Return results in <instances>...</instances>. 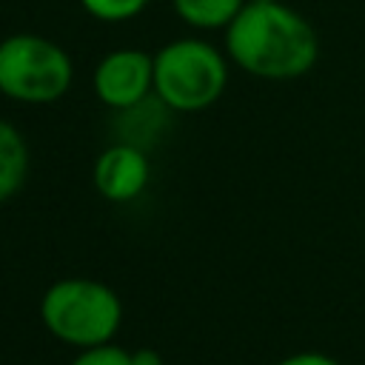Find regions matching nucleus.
<instances>
[{
	"label": "nucleus",
	"instance_id": "obj_11",
	"mask_svg": "<svg viewBox=\"0 0 365 365\" xmlns=\"http://www.w3.org/2000/svg\"><path fill=\"white\" fill-rule=\"evenodd\" d=\"M277 365H342V362L334 359V356L325 354V351H297V354L282 356Z\"/></svg>",
	"mask_w": 365,
	"mask_h": 365
},
{
	"label": "nucleus",
	"instance_id": "obj_8",
	"mask_svg": "<svg viewBox=\"0 0 365 365\" xmlns=\"http://www.w3.org/2000/svg\"><path fill=\"white\" fill-rule=\"evenodd\" d=\"M171 6L174 14L197 31H225L228 23L245 6V0H171Z\"/></svg>",
	"mask_w": 365,
	"mask_h": 365
},
{
	"label": "nucleus",
	"instance_id": "obj_2",
	"mask_svg": "<svg viewBox=\"0 0 365 365\" xmlns=\"http://www.w3.org/2000/svg\"><path fill=\"white\" fill-rule=\"evenodd\" d=\"M43 328L68 348H94L114 342L123 325L120 294L91 277L54 279L40 297Z\"/></svg>",
	"mask_w": 365,
	"mask_h": 365
},
{
	"label": "nucleus",
	"instance_id": "obj_6",
	"mask_svg": "<svg viewBox=\"0 0 365 365\" xmlns=\"http://www.w3.org/2000/svg\"><path fill=\"white\" fill-rule=\"evenodd\" d=\"M148 180H151L148 154L143 151V145L128 140H117L106 145L91 165L94 191L114 205H125L137 200L148 188Z\"/></svg>",
	"mask_w": 365,
	"mask_h": 365
},
{
	"label": "nucleus",
	"instance_id": "obj_3",
	"mask_svg": "<svg viewBox=\"0 0 365 365\" xmlns=\"http://www.w3.org/2000/svg\"><path fill=\"white\" fill-rule=\"evenodd\" d=\"M228 86V54L202 37H177L154 51V97L177 114L214 106Z\"/></svg>",
	"mask_w": 365,
	"mask_h": 365
},
{
	"label": "nucleus",
	"instance_id": "obj_7",
	"mask_svg": "<svg viewBox=\"0 0 365 365\" xmlns=\"http://www.w3.org/2000/svg\"><path fill=\"white\" fill-rule=\"evenodd\" d=\"M29 177V143L17 125L0 120V205L17 197Z\"/></svg>",
	"mask_w": 365,
	"mask_h": 365
},
{
	"label": "nucleus",
	"instance_id": "obj_5",
	"mask_svg": "<svg viewBox=\"0 0 365 365\" xmlns=\"http://www.w3.org/2000/svg\"><path fill=\"white\" fill-rule=\"evenodd\" d=\"M94 97L111 111H131L154 94V54L123 46L103 54L91 71Z\"/></svg>",
	"mask_w": 365,
	"mask_h": 365
},
{
	"label": "nucleus",
	"instance_id": "obj_13",
	"mask_svg": "<svg viewBox=\"0 0 365 365\" xmlns=\"http://www.w3.org/2000/svg\"><path fill=\"white\" fill-rule=\"evenodd\" d=\"M245 3H279V0H245Z\"/></svg>",
	"mask_w": 365,
	"mask_h": 365
},
{
	"label": "nucleus",
	"instance_id": "obj_1",
	"mask_svg": "<svg viewBox=\"0 0 365 365\" xmlns=\"http://www.w3.org/2000/svg\"><path fill=\"white\" fill-rule=\"evenodd\" d=\"M225 54L259 80L305 77L319 57V37L308 17L279 3H245L225 29Z\"/></svg>",
	"mask_w": 365,
	"mask_h": 365
},
{
	"label": "nucleus",
	"instance_id": "obj_9",
	"mask_svg": "<svg viewBox=\"0 0 365 365\" xmlns=\"http://www.w3.org/2000/svg\"><path fill=\"white\" fill-rule=\"evenodd\" d=\"M151 0H80L83 11L100 23H128L145 11Z\"/></svg>",
	"mask_w": 365,
	"mask_h": 365
},
{
	"label": "nucleus",
	"instance_id": "obj_4",
	"mask_svg": "<svg viewBox=\"0 0 365 365\" xmlns=\"http://www.w3.org/2000/svg\"><path fill=\"white\" fill-rule=\"evenodd\" d=\"M74 80L68 51L31 31L0 40V94L23 106H48L66 97Z\"/></svg>",
	"mask_w": 365,
	"mask_h": 365
},
{
	"label": "nucleus",
	"instance_id": "obj_12",
	"mask_svg": "<svg viewBox=\"0 0 365 365\" xmlns=\"http://www.w3.org/2000/svg\"><path fill=\"white\" fill-rule=\"evenodd\" d=\"M131 365H165L163 354L154 348H134L131 351Z\"/></svg>",
	"mask_w": 365,
	"mask_h": 365
},
{
	"label": "nucleus",
	"instance_id": "obj_10",
	"mask_svg": "<svg viewBox=\"0 0 365 365\" xmlns=\"http://www.w3.org/2000/svg\"><path fill=\"white\" fill-rule=\"evenodd\" d=\"M68 365H131V351L120 348L117 342H106L77 351Z\"/></svg>",
	"mask_w": 365,
	"mask_h": 365
}]
</instances>
